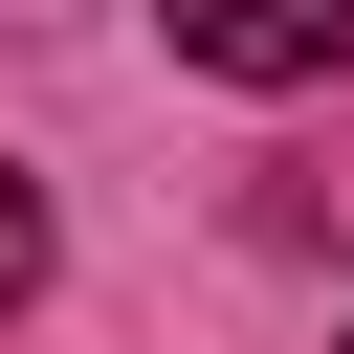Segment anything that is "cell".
Instances as JSON below:
<instances>
[{
  "mask_svg": "<svg viewBox=\"0 0 354 354\" xmlns=\"http://www.w3.org/2000/svg\"><path fill=\"white\" fill-rule=\"evenodd\" d=\"M22 288H44V177L0 155V310H22Z\"/></svg>",
  "mask_w": 354,
  "mask_h": 354,
  "instance_id": "obj_2",
  "label": "cell"
},
{
  "mask_svg": "<svg viewBox=\"0 0 354 354\" xmlns=\"http://www.w3.org/2000/svg\"><path fill=\"white\" fill-rule=\"evenodd\" d=\"M177 22V66H221V88H332L354 66V0H155Z\"/></svg>",
  "mask_w": 354,
  "mask_h": 354,
  "instance_id": "obj_1",
  "label": "cell"
}]
</instances>
